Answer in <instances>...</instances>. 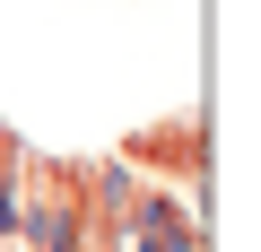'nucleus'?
Segmentation results:
<instances>
[{"label": "nucleus", "instance_id": "2", "mask_svg": "<svg viewBox=\"0 0 261 252\" xmlns=\"http://www.w3.org/2000/svg\"><path fill=\"white\" fill-rule=\"evenodd\" d=\"M113 252H209L200 200H183L166 183H130V209H122V243Z\"/></svg>", "mask_w": 261, "mask_h": 252}, {"label": "nucleus", "instance_id": "1", "mask_svg": "<svg viewBox=\"0 0 261 252\" xmlns=\"http://www.w3.org/2000/svg\"><path fill=\"white\" fill-rule=\"evenodd\" d=\"M105 157H113V165H130L140 183H166V191L200 200V183H209V122H200V104L183 96L174 113H148L140 131H122Z\"/></svg>", "mask_w": 261, "mask_h": 252}]
</instances>
